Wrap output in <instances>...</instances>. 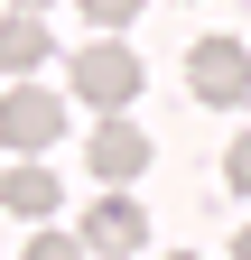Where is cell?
Returning a JSON list of instances; mask_svg holds the SVG:
<instances>
[{
    "label": "cell",
    "mask_w": 251,
    "mask_h": 260,
    "mask_svg": "<svg viewBox=\"0 0 251 260\" xmlns=\"http://www.w3.org/2000/svg\"><path fill=\"white\" fill-rule=\"evenodd\" d=\"M66 75H75V103H93L103 121L140 103V56L121 47V38H93V47H84V56L66 65Z\"/></svg>",
    "instance_id": "1"
},
{
    "label": "cell",
    "mask_w": 251,
    "mask_h": 260,
    "mask_svg": "<svg viewBox=\"0 0 251 260\" xmlns=\"http://www.w3.org/2000/svg\"><path fill=\"white\" fill-rule=\"evenodd\" d=\"M186 84H196L205 112L251 103V47H242V38H196V47H186Z\"/></svg>",
    "instance_id": "2"
},
{
    "label": "cell",
    "mask_w": 251,
    "mask_h": 260,
    "mask_svg": "<svg viewBox=\"0 0 251 260\" xmlns=\"http://www.w3.org/2000/svg\"><path fill=\"white\" fill-rule=\"evenodd\" d=\"M0 140H10L19 158L56 149V140H66V103H56L47 84H10V93H0Z\"/></svg>",
    "instance_id": "3"
},
{
    "label": "cell",
    "mask_w": 251,
    "mask_h": 260,
    "mask_svg": "<svg viewBox=\"0 0 251 260\" xmlns=\"http://www.w3.org/2000/svg\"><path fill=\"white\" fill-rule=\"evenodd\" d=\"M149 130H131V121H103L84 140V168H93V186H131V177H149Z\"/></svg>",
    "instance_id": "4"
},
{
    "label": "cell",
    "mask_w": 251,
    "mask_h": 260,
    "mask_svg": "<svg viewBox=\"0 0 251 260\" xmlns=\"http://www.w3.org/2000/svg\"><path fill=\"white\" fill-rule=\"evenodd\" d=\"M140 242H149V214H140L121 186L103 195V205H84V251H93V260H131Z\"/></svg>",
    "instance_id": "5"
},
{
    "label": "cell",
    "mask_w": 251,
    "mask_h": 260,
    "mask_svg": "<svg viewBox=\"0 0 251 260\" xmlns=\"http://www.w3.org/2000/svg\"><path fill=\"white\" fill-rule=\"evenodd\" d=\"M47 56H56V38L38 28V10H10V19H0V75H10V84H28Z\"/></svg>",
    "instance_id": "6"
},
{
    "label": "cell",
    "mask_w": 251,
    "mask_h": 260,
    "mask_svg": "<svg viewBox=\"0 0 251 260\" xmlns=\"http://www.w3.org/2000/svg\"><path fill=\"white\" fill-rule=\"evenodd\" d=\"M0 205H10L19 223H47L56 205H66V195H56V177L38 168V158H19V168H10V177H0Z\"/></svg>",
    "instance_id": "7"
},
{
    "label": "cell",
    "mask_w": 251,
    "mask_h": 260,
    "mask_svg": "<svg viewBox=\"0 0 251 260\" xmlns=\"http://www.w3.org/2000/svg\"><path fill=\"white\" fill-rule=\"evenodd\" d=\"M84 19H93V38H121L140 19V0H84Z\"/></svg>",
    "instance_id": "8"
},
{
    "label": "cell",
    "mask_w": 251,
    "mask_h": 260,
    "mask_svg": "<svg viewBox=\"0 0 251 260\" xmlns=\"http://www.w3.org/2000/svg\"><path fill=\"white\" fill-rule=\"evenodd\" d=\"M28 260H84V233H38V242H28Z\"/></svg>",
    "instance_id": "9"
},
{
    "label": "cell",
    "mask_w": 251,
    "mask_h": 260,
    "mask_svg": "<svg viewBox=\"0 0 251 260\" xmlns=\"http://www.w3.org/2000/svg\"><path fill=\"white\" fill-rule=\"evenodd\" d=\"M224 186H233V195H251V130L224 149Z\"/></svg>",
    "instance_id": "10"
},
{
    "label": "cell",
    "mask_w": 251,
    "mask_h": 260,
    "mask_svg": "<svg viewBox=\"0 0 251 260\" xmlns=\"http://www.w3.org/2000/svg\"><path fill=\"white\" fill-rule=\"evenodd\" d=\"M233 260H251V223H242V233H233Z\"/></svg>",
    "instance_id": "11"
},
{
    "label": "cell",
    "mask_w": 251,
    "mask_h": 260,
    "mask_svg": "<svg viewBox=\"0 0 251 260\" xmlns=\"http://www.w3.org/2000/svg\"><path fill=\"white\" fill-rule=\"evenodd\" d=\"M10 10H56V0H10Z\"/></svg>",
    "instance_id": "12"
},
{
    "label": "cell",
    "mask_w": 251,
    "mask_h": 260,
    "mask_svg": "<svg viewBox=\"0 0 251 260\" xmlns=\"http://www.w3.org/2000/svg\"><path fill=\"white\" fill-rule=\"evenodd\" d=\"M168 260H186V251H168Z\"/></svg>",
    "instance_id": "13"
}]
</instances>
